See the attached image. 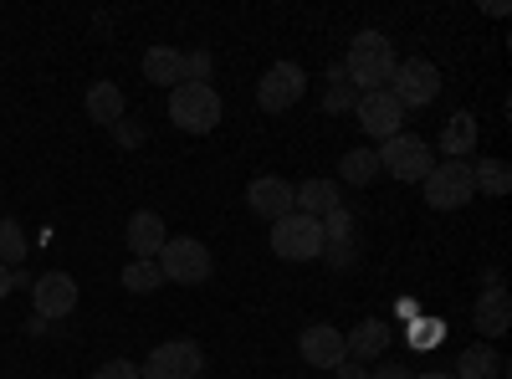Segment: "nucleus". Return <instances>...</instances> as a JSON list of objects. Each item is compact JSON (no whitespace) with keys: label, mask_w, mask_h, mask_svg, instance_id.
I'll use <instances>...</instances> for the list:
<instances>
[{"label":"nucleus","mask_w":512,"mask_h":379,"mask_svg":"<svg viewBox=\"0 0 512 379\" xmlns=\"http://www.w3.org/2000/svg\"><path fill=\"white\" fill-rule=\"evenodd\" d=\"M390 77H395L390 36H384V31H359L349 57H344V82L354 93H379V88H390Z\"/></svg>","instance_id":"nucleus-1"},{"label":"nucleus","mask_w":512,"mask_h":379,"mask_svg":"<svg viewBox=\"0 0 512 379\" xmlns=\"http://www.w3.org/2000/svg\"><path fill=\"white\" fill-rule=\"evenodd\" d=\"M374 154H379V175H390V180H400V185H420L425 175L436 170V149L425 144V139H415V134L384 139Z\"/></svg>","instance_id":"nucleus-2"},{"label":"nucleus","mask_w":512,"mask_h":379,"mask_svg":"<svg viewBox=\"0 0 512 379\" xmlns=\"http://www.w3.org/2000/svg\"><path fill=\"white\" fill-rule=\"evenodd\" d=\"M169 123L175 129H185V134H210L221 123V93L210 88H200V82H180V88H169Z\"/></svg>","instance_id":"nucleus-3"},{"label":"nucleus","mask_w":512,"mask_h":379,"mask_svg":"<svg viewBox=\"0 0 512 379\" xmlns=\"http://www.w3.org/2000/svg\"><path fill=\"white\" fill-rule=\"evenodd\" d=\"M154 262H159L164 282H180V287H200L210 272H216V262H210V246L195 241V236H169Z\"/></svg>","instance_id":"nucleus-4"},{"label":"nucleus","mask_w":512,"mask_h":379,"mask_svg":"<svg viewBox=\"0 0 512 379\" xmlns=\"http://www.w3.org/2000/svg\"><path fill=\"white\" fill-rule=\"evenodd\" d=\"M272 251L282 262H318L323 257V226L303 210H292V216L272 221Z\"/></svg>","instance_id":"nucleus-5"},{"label":"nucleus","mask_w":512,"mask_h":379,"mask_svg":"<svg viewBox=\"0 0 512 379\" xmlns=\"http://www.w3.org/2000/svg\"><path fill=\"white\" fill-rule=\"evenodd\" d=\"M420 190H425V205H431V210H461V205H472V195H477L472 164H466V159L436 164V170L420 180Z\"/></svg>","instance_id":"nucleus-6"},{"label":"nucleus","mask_w":512,"mask_h":379,"mask_svg":"<svg viewBox=\"0 0 512 379\" xmlns=\"http://www.w3.org/2000/svg\"><path fill=\"white\" fill-rule=\"evenodd\" d=\"M390 93L395 103L410 113V108H425L441 98V67L425 62V57H410V62H395V77H390Z\"/></svg>","instance_id":"nucleus-7"},{"label":"nucleus","mask_w":512,"mask_h":379,"mask_svg":"<svg viewBox=\"0 0 512 379\" xmlns=\"http://www.w3.org/2000/svg\"><path fill=\"white\" fill-rule=\"evenodd\" d=\"M200 369H205L200 344H190V339H169V344H159V349L139 364V379H200Z\"/></svg>","instance_id":"nucleus-8"},{"label":"nucleus","mask_w":512,"mask_h":379,"mask_svg":"<svg viewBox=\"0 0 512 379\" xmlns=\"http://www.w3.org/2000/svg\"><path fill=\"white\" fill-rule=\"evenodd\" d=\"M303 93H308V72L297 62H272L262 72V82H256V103H262V113H287Z\"/></svg>","instance_id":"nucleus-9"},{"label":"nucleus","mask_w":512,"mask_h":379,"mask_svg":"<svg viewBox=\"0 0 512 379\" xmlns=\"http://www.w3.org/2000/svg\"><path fill=\"white\" fill-rule=\"evenodd\" d=\"M354 113H359V129L369 134V139H395L400 134V123H405V108L395 103V93L390 88H379V93H359V103H354Z\"/></svg>","instance_id":"nucleus-10"},{"label":"nucleus","mask_w":512,"mask_h":379,"mask_svg":"<svg viewBox=\"0 0 512 379\" xmlns=\"http://www.w3.org/2000/svg\"><path fill=\"white\" fill-rule=\"evenodd\" d=\"M77 282L67 277V272H41L36 282H31V308H36V318H67L72 308H77Z\"/></svg>","instance_id":"nucleus-11"},{"label":"nucleus","mask_w":512,"mask_h":379,"mask_svg":"<svg viewBox=\"0 0 512 379\" xmlns=\"http://www.w3.org/2000/svg\"><path fill=\"white\" fill-rule=\"evenodd\" d=\"M297 354H303V364L328 369V374L349 359V349H344V333H338L333 323H308V328H303V339H297Z\"/></svg>","instance_id":"nucleus-12"},{"label":"nucleus","mask_w":512,"mask_h":379,"mask_svg":"<svg viewBox=\"0 0 512 379\" xmlns=\"http://www.w3.org/2000/svg\"><path fill=\"white\" fill-rule=\"evenodd\" d=\"M246 205H251V216H262V221H282V216H292V185L282 175H256L246 185Z\"/></svg>","instance_id":"nucleus-13"},{"label":"nucleus","mask_w":512,"mask_h":379,"mask_svg":"<svg viewBox=\"0 0 512 379\" xmlns=\"http://www.w3.org/2000/svg\"><path fill=\"white\" fill-rule=\"evenodd\" d=\"M128 251H134L139 262H154L159 251H164V241H169V231H164V216L159 210H134V216H128Z\"/></svg>","instance_id":"nucleus-14"},{"label":"nucleus","mask_w":512,"mask_h":379,"mask_svg":"<svg viewBox=\"0 0 512 379\" xmlns=\"http://www.w3.org/2000/svg\"><path fill=\"white\" fill-rule=\"evenodd\" d=\"M512 328V298H507V287H487L482 298H477V333H482V344L502 339V333Z\"/></svg>","instance_id":"nucleus-15"},{"label":"nucleus","mask_w":512,"mask_h":379,"mask_svg":"<svg viewBox=\"0 0 512 379\" xmlns=\"http://www.w3.org/2000/svg\"><path fill=\"white\" fill-rule=\"evenodd\" d=\"M390 339H395V328H390V323L364 318L354 333H344V349H349V359H354V364H369V359H379L384 349H390Z\"/></svg>","instance_id":"nucleus-16"},{"label":"nucleus","mask_w":512,"mask_h":379,"mask_svg":"<svg viewBox=\"0 0 512 379\" xmlns=\"http://www.w3.org/2000/svg\"><path fill=\"white\" fill-rule=\"evenodd\" d=\"M344 200H338V185L333 180H303V185H292V210H303V216L323 221L328 210H338Z\"/></svg>","instance_id":"nucleus-17"},{"label":"nucleus","mask_w":512,"mask_h":379,"mask_svg":"<svg viewBox=\"0 0 512 379\" xmlns=\"http://www.w3.org/2000/svg\"><path fill=\"white\" fill-rule=\"evenodd\" d=\"M144 77L154 82V88H180V82H185V52H175V47H149V52H144Z\"/></svg>","instance_id":"nucleus-18"},{"label":"nucleus","mask_w":512,"mask_h":379,"mask_svg":"<svg viewBox=\"0 0 512 379\" xmlns=\"http://www.w3.org/2000/svg\"><path fill=\"white\" fill-rule=\"evenodd\" d=\"M502 374H507V359L492 344H472L456 359V379H502Z\"/></svg>","instance_id":"nucleus-19"},{"label":"nucleus","mask_w":512,"mask_h":379,"mask_svg":"<svg viewBox=\"0 0 512 379\" xmlns=\"http://www.w3.org/2000/svg\"><path fill=\"white\" fill-rule=\"evenodd\" d=\"M472 149H477V118L461 108V113H451V123L441 129V154L446 159H466Z\"/></svg>","instance_id":"nucleus-20"},{"label":"nucleus","mask_w":512,"mask_h":379,"mask_svg":"<svg viewBox=\"0 0 512 379\" xmlns=\"http://www.w3.org/2000/svg\"><path fill=\"white\" fill-rule=\"evenodd\" d=\"M88 118L103 123V129H113V123L123 118V88L118 82H93L88 88Z\"/></svg>","instance_id":"nucleus-21"},{"label":"nucleus","mask_w":512,"mask_h":379,"mask_svg":"<svg viewBox=\"0 0 512 379\" xmlns=\"http://www.w3.org/2000/svg\"><path fill=\"white\" fill-rule=\"evenodd\" d=\"M26 251H31V241H26V231H21V221H0V267H11V272H21V262H26Z\"/></svg>","instance_id":"nucleus-22"},{"label":"nucleus","mask_w":512,"mask_h":379,"mask_svg":"<svg viewBox=\"0 0 512 379\" xmlns=\"http://www.w3.org/2000/svg\"><path fill=\"white\" fill-rule=\"evenodd\" d=\"M472 185H477L482 195H507V190H512L507 159H482V164H472Z\"/></svg>","instance_id":"nucleus-23"},{"label":"nucleus","mask_w":512,"mask_h":379,"mask_svg":"<svg viewBox=\"0 0 512 379\" xmlns=\"http://www.w3.org/2000/svg\"><path fill=\"white\" fill-rule=\"evenodd\" d=\"M338 175H344L349 185H359V190H364V185L379 175V154H374V149H349V154H344V164H338Z\"/></svg>","instance_id":"nucleus-24"},{"label":"nucleus","mask_w":512,"mask_h":379,"mask_svg":"<svg viewBox=\"0 0 512 379\" xmlns=\"http://www.w3.org/2000/svg\"><path fill=\"white\" fill-rule=\"evenodd\" d=\"M123 287H128V292H159V287H164L159 262H139V257H134V262L123 267Z\"/></svg>","instance_id":"nucleus-25"},{"label":"nucleus","mask_w":512,"mask_h":379,"mask_svg":"<svg viewBox=\"0 0 512 379\" xmlns=\"http://www.w3.org/2000/svg\"><path fill=\"white\" fill-rule=\"evenodd\" d=\"M210 67H216V62H210V52H205V47L185 52V82H200V88H205V82H210Z\"/></svg>","instance_id":"nucleus-26"},{"label":"nucleus","mask_w":512,"mask_h":379,"mask_svg":"<svg viewBox=\"0 0 512 379\" xmlns=\"http://www.w3.org/2000/svg\"><path fill=\"white\" fill-rule=\"evenodd\" d=\"M93 379H139V364L134 359H108L93 369Z\"/></svg>","instance_id":"nucleus-27"},{"label":"nucleus","mask_w":512,"mask_h":379,"mask_svg":"<svg viewBox=\"0 0 512 379\" xmlns=\"http://www.w3.org/2000/svg\"><path fill=\"white\" fill-rule=\"evenodd\" d=\"M349 103H359V93L349 88V82H333V88H328V113H338V108H349Z\"/></svg>","instance_id":"nucleus-28"},{"label":"nucleus","mask_w":512,"mask_h":379,"mask_svg":"<svg viewBox=\"0 0 512 379\" xmlns=\"http://www.w3.org/2000/svg\"><path fill=\"white\" fill-rule=\"evenodd\" d=\"M113 134H118V144H128V149H134V144L144 139V129H139V123H128V118H118V123H113Z\"/></svg>","instance_id":"nucleus-29"},{"label":"nucleus","mask_w":512,"mask_h":379,"mask_svg":"<svg viewBox=\"0 0 512 379\" xmlns=\"http://www.w3.org/2000/svg\"><path fill=\"white\" fill-rule=\"evenodd\" d=\"M369 379H415V369H405V364H384V369H369Z\"/></svg>","instance_id":"nucleus-30"},{"label":"nucleus","mask_w":512,"mask_h":379,"mask_svg":"<svg viewBox=\"0 0 512 379\" xmlns=\"http://www.w3.org/2000/svg\"><path fill=\"white\" fill-rule=\"evenodd\" d=\"M333 379H369V369H359L354 359H344V364L333 369Z\"/></svg>","instance_id":"nucleus-31"},{"label":"nucleus","mask_w":512,"mask_h":379,"mask_svg":"<svg viewBox=\"0 0 512 379\" xmlns=\"http://www.w3.org/2000/svg\"><path fill=\"white\" fill-rule=\"evenodd\" d=\"M11 292H16V272H11V267H0V303H6Z\"/></svg>","instance_id":"nucleus-32"},{"label":"nucleus","mask_w":512,"mask_h":379,"mask_svg":"<svg viewBox=\"0 0 512 379\" xmlns=\"http://www.w3.org/2000/svg\"><path fill=\"white\" fill-rule=\"evenodd\" d=\"M415 379H456V374H446V369H425V374H415Z\"/></svg>","instance_id":"nucleus-33"}]
</instances>
